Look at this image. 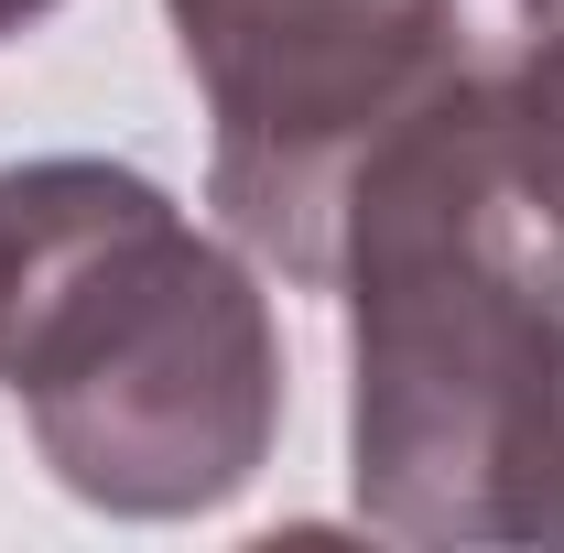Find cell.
Instances as JSON below:
<instances>
[{"label":"cell","instance_id":"cell-1","mask_svg":"<svg viewBox=\"0 0 564 553\" xmlns=\"http://www.w3.org/2000/svg\"><path fill=\"white\" fill-rule=\"evenodd\" d=\"M348 478L391 543H478L489 445L564 326V131L456 66L369 141L337 207Z\"/></svg>","mask_w":564,"mask_h":553},{"label":"cell","instance_id":"cell-2","mask_svg":"<svg viewBox=\"0 0 564 553\" xmlns=\"http://www.w3.org/2000/svg\"><path fill=\"white\" fill-rule=\"evenodd\" d=\"M0 380L44 467L120 521L239 499L282 434V337L250 261L152 174L76 152L0 174Z\"/></svg>","mask_w":564,"mask_h":553},{"label":"cell","instance_id":"cell-3","mask_svg":"<svg viewBox=\"0 0 564 553\" xmlns=\"http://www.w3.org/2000/svg\"><path fill=\"white\" fill-rule=\"evenodd\" d=\"M217 120L207 196L272 272H337V207L369 141L456 76V0H163Z\"/></svg>","mask_w":564,"mask_h":553},{"label":"cell","instance_id":"cell-4","mask_svg":"<svg viewBox=\"0 0 564 553\" xmlns=\"http://www.w3.org/2000/svg\"><path fill=\"white\" fill-rule=\"evenodd\" d=\"M478 543L564 553V326L543 337V358L521 369V391H510V413H499Z\"/></svg>","mask_w":564,"mask_h":553},{"label":"cell","instance_id":"cell-5","mask_svg":"<svg viewBox=\"0 0 564 553\" xmlns=\"http://www.w3.org/2000/svg\"><path fill=\"white\" fill-rule=\"evenodd\" d=\"M456 66L521 87L564 131V0H456Z\"/></svg>","mask_w":564,"mask_h":553},{"label":"cell","instance_id":"cell-6","mask_svg":"<svg viewBox=\"0 0 564 553\" xmlns=\"http://www.w3.org/2000/svg\"><path fill=\"white\" fill-rule=\"evenodd\" d=\"M44 11H55V0H0V44H11V33H33Z\"/></svg>","mask_w":564,"mask_h":553}]
</instances>
